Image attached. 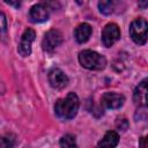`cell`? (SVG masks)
Instances as JSON below:
<instances>
[{
	"mask_svg": "<svg viewBox=\"0 0 148 148\" xmlns=\"http://www.w3.org/2000/svg\"><path fill=\"white\" fill-rule=\"evenodd\" d=\"M80 101L75 92H69L66 97L59 98L54 104V112L61 120L73 119L79 110Z\"/></svg>",
	"mask_w": 148,
	"mask_h": 148,
	"instance_id": "6da1fadb",
	"label": "cell"
},
{
	"mask_svg": "<svg viewBox=\"0 0 148 148\" xmlns=\"http://www.w3.org/2000/svg\"><path fill=\"white\" fill-rule=\"evenodd\" d=\"M79 61L82 67L90 71H102L106 66L105 57L91 50L81 51L79 54Z\"/></svg>",
	"mask_w": 148,
	"mask_h": 148,
	"instance_id": "7a4b0ae2",
	"label": "cell"
},
{
	"mask_svg": "<svg viewBox=\"0 0 148 148\" xmlns=\"http://www.w3.org/2000/svg\"><path fill=\"white\" fill-rule=\"evenodd\" d=\"M130 36L138 45H143L148 38V22L142 17L134 18L130 24Z\"/></svg>",
	"mask_w": 148,
	"mask_h": 148,
	"instance_id": "3957f363",
	"label": "cell"
},
{
	"mask_svg": "<svg viewBox=\"0 0 148 148\" xmlns=\"http://www.w3.org/2000/svg\"><path fill=\"white\" fill-rule=\"evenodd\" d=\"M61 43H62V34L57 29H51L44 35L42 46L44 51L51 53L57 47H59Z\"/></svg>",
	"mask_w": 148,
	"mask_h": 148,
	"instance_id": "277c9868",
	"label": "cell"
},
{
	"mask_svg": "<svg viewBox=\"0 0 148 148\" xmlns=\"http://www.w3.org/2000/svg\"><path fill=\"white\" fill-rule=\"evenodd\" d=\"M120 38V29L116 23H108L102 31V43L105 47H111Z\"/></svg>",
	"mask_w": 148,
	"mask_h": 148,
	"instance_id": "5b68a950",
	"label": "cell"
},
{
	"mask_svg": "<svg viewBox=\"0 0 148 148\" xmlns=\"http://www.w3.org/2000/svg\"><path fill=\"white\" fill-rule=\"evenodd\" d=\"M35 37H36V34L32 29L28 28V29L24 30V32L21 37V40L18 43V47H17V51L22 57L30 56L31 46H32V43L35 40Z\"/></svg>",
	"mask_w": 148,
	"mask_h": 148,
	"instance_id": "8992f818",
	"label": "cell"
},
{
	"mask_svg": "<svg viewBox=\"0 0 148 148\" xmlns=\"http://www.w3.org/2000/svg\"><path fill=\"white\" fill-rule=\"evenodd\" d=\"M133 101L136 105L148 108V77L142 80L133 91Z\"/></svg>",
	"mask_w": 148,
	"mask_h": 148,
	"instance_id": "52a82bcc",
	"label": "cell"
},
{
	"mask_svg": "<svg viewBox=\"0 0 148 148\" xmlns=\"http://www.w3.org/2000/svg\"><path fill=\"white\" fill-rule=\"evenodd\" d=\"M49 83L54 89H64L68 84V76L60 68H52L47 75Z\"/></svg>",
	"mask_w": 148,
	"mask_h": 148,
	"instance_id": "ba28073f",
	"label": "cell"
},
{
	"mask_svg": "<svg viewBox=\"0 0 148 148\" xmlns=\"http://www.w3.org/2000/svg\"><path fill=\"white\" fill-rule=\"evenodd\" d=\"M124 102H125L124 95L118 92L108 91L104 92V95L102 96V104L108 109H119L123 106Z\"/></svg>",
	"mask_w": 148,
	"mask_h": 148,
	"instance_id": "9c48e42d",
	"label": "cell"
},
{
	"mask_svg": "<svg viewBox=\"0 0 148 148\" xmlns=\"http://www.w3.org/2000/svg\"><path fill=\"white\" fill-rule=\"evenodd\" d=\"M30 18L32 22L35 23H42L49 20V9L43 5V3H38V5H34L30 8L29 12Z\"/></svg>",
	"mask_w": 148,
	"mask_h": 148,
	"instance_id": "30bf717a",
	"label": "cell"
},
{
	"mask_svg": "<svg viewBox=\"0 0 148 148\" xmlns=\"http://www.w3.org/2000/svg\"><path fill=\"white\" fill-rule=\"evenodd\" d=\"M91 32H92V29H91L90 24H88V23H81V24H79L75 28V30H74V37H75V39H76L77 43L83 44V43H86L90 38Z\"/></svg>",
	"mask_w": 148,
	"mask_h": 148,
	"instance_id": "8fae6325",
	"label": "cell"
},
{
	"mask_svg": "<svg viewBox=\"0 0 148 148\" xmlns=\"http://www.w3.org/2000/svg\"><path fill=\"white\" fill-rule=\"evenodd\" d=\"M119 142V135L114 131H109L98 142V147H116Z\"/></svg>",
	"mask_w": 148,
	"mask_h": 148,
	"instance_id": "7c38bea8",
	"label": "cell"
},
{
	"mask_svg": "<svg viewBox=\"0 0 148 148\" xmlns=\"http://www.w3.org/2000/svg\"><path fill=\"white\" fill-rule=\"evenodd\" d=\"M98 9L104 15H110L114 9V0H98Z\"/></svg>",
	"mask_w": 148,
	"mask_h": 148,
	"instance_id": "4fadbf2b",
	"label": "cell"
},
{
	"mask_svg": "<svg viewBox=\"0 0 148 148\" xmlns=\"http://www.w3.org/2000/svg\"><path fill=\"white\" fill-rule=\"evenodd\" d=\"M59 145H60V147H68V148H71V147H76L75 138H74L73 135H71V134H67V135H65V136H62V138L60 139Z\"/></svg>",
	"mask_w": 148,
	"mask_h": 148,
	"instance_id": "5bb4252c",
	"label": "cell"
},
{
	"mask_svg": "<svg viewBox=\"0 0 148 148\" xmlns=\"http://www.w3.org/2000/svg\"><path fill=\"white\" fill-rule=\"evenodd\" d=\"M43 5L47 8V9H52V10H56V9H59L60 8V3L58 0H42Z\"/></svg>",
	"mask_w": 148,
	"mask_h": 148,
	"instance_id": "9a60e30c",
	"label": "cell"
},
{
	"mask_svg": "<svg viewBox=\"0 0 148 148\" xmlns=\"http://www.w3.org/2000/svg\"><path fill=\"white\" fill-rule=\"evenodd\" d=\"M128 126H130V124H128V120L126 118H119L116 121V127L120 131H126L128 128Z\"/></svg>",
	"mask_w": 148,
	"mask_h": 148,
	"instance_id": "2e32d148",
	"label": "cell"
},
{
	"mask_svg": "<svg viewBox=\"0 0 148 148\" xmlns=\"http://www.w3.org/2000/svg\"><path fill=\"white\" fill-rule=\"evenodd\" d=\"M139 146L142 148H148V134L146 136H142L139 141Z\"/></svg>",
	"mask_w": 148,
	"mask_h": 148,
	"instance_id": "e0dca14e",
	"label": "cell"
},
{
	"mask_svg": "<svg viewBox=\"0 0 148 148\" xmlns=\"http://www.w3.org/2000/svg\"><path fill=\"white\" fill-rule=\"evenodd\" d=\"M6 3H8L9 6H13L15 8H18L21 6V0H3Z\"/></svg>",
	"mask_w": 148,
	"mask_h": 148,
	"instance_id": "ac0fdd59",
	"label": "cell"
},
{
	"mask_svg": "<svg viewBox=\"0 0 148 148\" xmlns=\"http://www.w3.org/2000/svg\"><path fill=\"white\" fill-rule=\"evenodd\" d=\"M138 6L141 9H145L148 7V0H138Z\"/></svg>",
	"mask_w": 148,
	"mask_h": 148,
	"instance_id": "d6986e66",
	"label": "cell"
},
{
	"mask_svg": "<svg viewBox=\"0 0 148 148\" xmlns=\"http://www.w3.org/2000/svg\"><path fill=\"white\" fill-rule=\"evenodd\" d=\"M1 23H2V27H1V29H2V32H5L6 31V17H5V14L2 13L1 14Z\"/></svg>",
	"mask_w": 148,
	"mask_h": 148,
	"instance_id": "ffe728a7",
	"label": "cell"
},
{
	"mask_svg": "<svg viewBox=\"0 0 148 148\" xmlns=\"http://www.w3.org/2000/svg\"><path fill=\"white\" fill-rule=\"evenodd\" d=\"M76 2H77V3H79V5H81V3H82V2H83V0H76Z\"/></svg>",
	"mask_w": 148,
	"mask_h": 148,
	"instance_id": "44dd1931",
	"label": "cell"
}]
</instances>
